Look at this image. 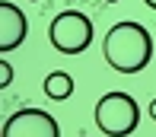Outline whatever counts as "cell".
<instances>
[{
	"label": "cell",
	"instance_id": "1",
	"mask_svg": "<svg viewBox=\"0 0 156 137\" xmlns=\"http://www.w3.org/2000/svg\"><path fill=\"white\" fill-rule=\"evenodd\" d=\"M102 54L105 64L118 74H140L147 64L153 61V35L147 32V26L124 19L115 23L102 38Z\"/></svg>",
	"mask_w": 156,
	"mask_h": 137
},
{
	"label": "cell",
	"instance_id": "2",
	"mask_svg": "<svg viewBox=\"0 0 156 137\" xmlns=\"http://www.w3.org/2000/svg\"><path fill=\"white\" fill-rule=\"evenodd\" d=\"M93 118H96V128L105 137H127L140 124V105L134 102L131 92L115 89V92H105L96 102Z\"/></svg>",
	"mask_w": 156,
	"mask_h": 137
},
{
	"label": "cell",
	"instance_id": "3",
	"mask_svg": "<svg viewBox=\"0 0 156 137\" xmlns=\"http://www.w3.org/2000/svg\"><path fill=\"white\" fill-rule=\"evenodd\" d=\"M48 41L61 54H83L93 45V19L80 10H64L48 26Z\"/></svg>",
	"mask_w": 156,
	"mask_h": 137
},
{
	"label": "cell",
	"instance_id": "4",
	"mask_svg": "<svg viewBox=\"0 0 156 137\" xmlns=\"http://www.w3.org/2000/svg\"><path fill=\"white\" fill-rule=\"evenodd\" d=\"M3 137H61V128L45 109H19L3 121Z\"/></svg>",
	"mask_w": 156,
	"mask_h": 137
},
{
	"label": "cell",
	"instance_id": "5",
	"mask_svg": "<svg viewBox=\"0 0 156 137\" xmlns=\"http://www.w3.org/2000/svg\"><path fill=\"white\" fill-rule=\"evenodd\" d=\"M26 32H29V19L10 0H0V51H16L26 41Z\"/></svg>",
	"mask_w": 156,
	"mask_h": 137
},
{
	"label": "cell",
	"instance_id": "6",
	"mask_svg": "<svg viewBox=\"0 0 156 137\" xmlns=\"http://www.w3.org/2000/svg\"><path fill=\"white\" fill-rule=\"evenodd\" d=\"M41 89H45L48 99L64 102V99L73 96V77H70L67 70H51V74L45 77V83H41Z\"/></svg>",
	"mask_w": 156,
	"mask_h": 137
},
{
	"label": "cell",
	"instance_id": "7",
	"mask_svg": "<svg viewBox=\"0 0 156 137\" xmlns=\"http://www.w3.org/2000/svg\"><path fill=\"white\" fill-rule=\"evenodd\" d=\"M13 77H16V74H13L10 61H6V57H3V61H0V86H3V89H6V86L13 83Z\"/></svg>",
	"mask_w": 156,
	"mask_h": 137
},
{
	"label": "cell",
	"instance_id": "8",
	"mask_svg": "<svg viewBox=\"0 0 156 137\" xmlns=\"http://www.w3.org/2000/svg\"><path fill=\"white\" fill-rule=\"evenodd\" d=\"M150 118L156 121V99H153V102H150Z\"/></svg>",
	"mask_w": 156,
	"mask_h": 137
},
{
	"label": "cell",
	"instance_id": "9",
	"mask_svg": "<svg viewBox=\"0 0 156 137\" xmlns=\"http://www.w3.org/2000/svg\"><path fill=\"white\" fill-rule=\"evenodd\" d=\"M144 3H147V6H150V10H156V0H144Z\"/></svg>",
	"mask_w": 156,
	"mask_h": 137
},
{
	"label": "cell",
	"instance_id": "10",
	"mask_svg": "<svg viewBox=\"0 0 156 137\" xmlns=\"http://www.w3.org/2000/svg\"><path fill=\"white\" fill-rule=\"evenodd\" d=\"M105 3H118V0H105Z\"/></svg>",
	"mask_w": 156,
	"mask_h": 137
},
{
	"label": "cell",
	"instance_id": "11",
	"mask_svg": "<svg viewBox=\"0 0 156 137\" xmlns=\"http://www.w3.org/2000/svg\"><path fill=\"white\" fill-rule=\"evenodd\" d=\"M35 3H38V0H35Z\"/></svg>",
	"mask_w": 156,
	"mask_h": 137
}]
</instances>
